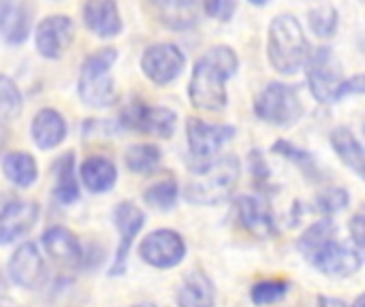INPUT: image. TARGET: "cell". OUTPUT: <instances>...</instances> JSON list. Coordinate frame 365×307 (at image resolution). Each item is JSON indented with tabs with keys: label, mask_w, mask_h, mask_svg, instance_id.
Masks as SVG:
<instances>
[{
	"label": "cell",
	"mask_w": 365,
	"mask_h": 307,
	"mask_svg": "<svg viewBox=\"0 0 365 307\" xmlns=\"http://www.w3.org/2000/svg\"><path fill=\"white\" fill-rule=\"evenodd\" d=\"M240 66V60L231 47L216 45L207 49L195 64L188 94L190 103L210 113L225 111L229 98H227V79L235 75Z\"/></svg>",
	"instance_id": "cell-1"
},
{
	"label": "cell",
	"mask_w": 365,
	"mask_h": 307,
	"mask_svg": "<svg viewBox=\"0 0 365 307\" xmlns=\"http://www.w3.org/2000/svg\"><path fill=\"white\" fill-rule=\"evenodd\" d=\"M240 171H242V165L235 154L195 167L186 184V199L197 205L225 203L233 194L240 182Z\"/></svg>",
	"instance_id": "cell-2"
},
{
	"label": "cell",
	"mask_w": 365,
	"mask_h": 307,
	"mask_svg": "<svg viewBox=\"0 0 365 307\" xmlns=\"http://www.w3.org/2000/svg\"><path fill=\"white\" fill-rule=\"evenodd\" d=\"M267 56L274 71H278L280 75H293L306 64L308 41L299 21L293 15H278L269 24Z\"/></svg>",
	"instance_id": "cell-3"
},
{
	"label": "cell",
	"mask_w": 365,
	"mask_h": 307,
	"mask_svg": "<svg viewBox=\"0 0 365 307\" xmlns=\"http://www.w3.org/2000/svg\"><path fill=\"white\" fill-rule=\"evenodd\" d=\"M118 51L105 47L86 58L79 73V96L90 107H109L118 100V88L111 77V66L115 64Z\"/></svg>",
	"instance_id": "cell-4"
},
{
	"label": "cell",
	"mask_w": 365,
	"mask_h": 307,
	"mask_svg": "<svg viewBox=\"0 0 365 307\" xmlns=\"http://www.w3.org/2000/svg\"><path fill=\"white\" fill-rule=\"evenodd\" d=\"M255 113L272 126H293L304 115V105L293 85L272 81L259 92Z\"/></svg>",
	"instance_id": "cell-5"
},
{
	"label": "cell",
	"mask_w": 365,
	"mask_h": 307,
	"mask_svg": "<svg viewBox=\"0 0 365 307\" xmlns=\"http://www.w3.org/2000/svg\"><path fill=\"white\" fill-rule=\"evenodd\" d=\"M306 64H308V83L314 98L325 105L340 100L344 73L336 53L329 47H321L306 58Z\"/></svg>",
	"instance_id": "cell-6"
},
{
	"label": "cell",
	"mask_w": 365,
	"mask_h": 307,
	"mask_svg": "<svg viewBox=\"0 0 365 307\" xmlns=\"http://www.w3.org/2000/svg\"><path fill=\"white\" fill-rule=\"evenodd\" d=\"M361 252L364 250H359L357 246H349V244L338 241V237H331L304 259L325 278L344 280V278L355 276L361 269L364 265Z\"/></svg>",
	"instance_id": "cell-7"
},
{
	"label": "cell",
	"mask_w": 365,
	"mask_h": 307,
	"mask_svg": "<svg viewBox=\"0 0 365 307\" xmlns=\"http://www.w3.org/2000/svg\"><path fill=\"white\" fill-rule=\"evenodd\" d=\"M139 256L154 269H173L186 259V241L171 229H156L141 239Z\"/></svg>",
	"instance_id": "cell-8"
},
{
	"label": "cell",
	"mask_w": 365,
	"mask_h": 307,
	"mask_svg": "<svg viewBox=\"0 0 365 307\" xmlns=\"http://www.w3.org/2000/svg\"><path fill=\"white\" fill-rule=\"evenodd\" d=\"M113 222L118 229V248H115V256L109 265V276L111 278H120L126 274L128 267V254L133 248V241L137 239V235L141 233L143 224H145V216L143 212L133 203V201H124L115 207L113 212Z\"/></svg>",
	"instance_id": "cell-9"
},
{
	"label": "cell",
	"mask_w": 365,
	"mask_h": 307,
	"mask_svg": "<svg viewBox=\"0 0 365 307\" xmlns=\"http://www.w3.org/2000/svg\"><path fill=\"white\" fill-rule=\"evenodd\" d=\"M175 124H178V115L167 109V107H150L141 100L130 103L124 111H122V126L143 132V135H152V137H160V139H169L175 132Z\"/></svg>",
	"instance_id": "cell-10"
},
{
	"label": "cell",
	"mask_w": 365,
	"mask_h": 307,
	"mask_svg": "<svg viewBox=\"0 0 365 307\" xmlns=\"http://www.w3.org/2000/svg\"><path fill=\"white\" fill-rule=\"evenodd\" d=\"M184 53L173 43H156L148 47L141 56V68L148 79L156 85H167L180 77L184 68Z\"/></svg>",
	"instance_id": "cell-11"
},
{
	"label": "cell",
	"mask_w": 365,
	"mask_h": 307,
	"mask_svg": "<svg viewBox=\"0 0 365 307\" xmlns=\"http://www.w3.org/2000/svg\"><path fill=\"white\" fill-rule=\"evenodd\" d=\"M186 137H188L190 154L201 160H207L235 137V126L216 124V122L212 124V122H203L201 118H190L186 122Z\"/></svg>",
	"instance_id": "cell-12"
},
{
	"label": "cell",
	"mask_w": 365,
	"mask_h": 307,
	"mask_svg": "<svg viewBox=\"0 0 365 307\" xmlns=\"http://www.w3.org/2000/svg\"><path fill=\"white\" fill-rule=\"evenodd\" d=\"M6 271H9V280L24 291H36L47 276L43 256L32 241H24L13 252Z\"/></svg>",
	"instance_id": "cell-13"
},
{
	"label": "cell",
	"mask_w": 365,
	"mask_h": 307,
	"mask_svg": "<svg viewBox=\"0 0 365 307\" xmlns=\"http://www.w3.org/2000/svg\"><path fill=\"white\" fill-rule=\"evenodd\" d=\"M75 38V24L68 15H49L36 28V49L43 58L58 60Z\"/></svg>",
	"instance_id": "cell-14"
},
{
	"label": "cell",
	"mask_w": 365,
	"mask_h": 307,
	"mask_svg": "<svg viewBox=\"0 0 365 307\" xmlns=\"http://www.w3.org/2000/svg\"><path fill=\"white\" fill-rule=\"evenodd\" d=\"M38 220V205L34 201H11L0 209V246L26 237Z\"/></svg>",
	"instance_id": "cell-15"
},
{
	"label": "cell",
	"mask_w": 365,
	"mask_h": 307,
	"mask_svg": "<svg viewBox=\"0 0 365 307\" xmlns=\"http://www.w3.org/2000/svg\"><path fill=\"white\" fill-rule=\"evenodd\" d=\"M237 222L257 239H269L278 233L269 205L259 197H240L235 203Z\"/></svg>",
	"instance_id": "cell-16"
},
{
	"label": "cell",
	"mask_w": 365,
	"mask_h": 307,
	"mask_svg": "<svg viewBox=\"0 0 365 307\" xmlns=\"http://www.w3.org/2000/svg\"><path fill=\"white\" fill-rule=\"evenodd\" d=\"M41 244H43L45 254H47L53 263H58L60 267L75 269V267H79L81 261H83L81 244H79V239L75 237V233H71L66 227H49V229L43 233Z\"/></svg>",
	"instance_id": "cell-17"
},
{
	"label": "cell",
	"mask_w": 365,
	"mask_h": 307,
	"mask_svg": "<svg viewBox=\"0 0 365 307\" xmlns=\"http://www.w3.org/2000/svg\"><path fill=\"white\" fill-rule=\"evenodd\" d=\"M201 0H148L156 19L171 30H188L199 19Z\"/></svg>",
	"instance_id": "cell-18"
},
{
	"label": "cell",
	"mask_w": 365,
	"mask_h": 307,
	"mask_svg": "<svg viewBox=\"0 0 365 307\" xmlns=\"http://www.w3.org/2000/svg\"><path fill=\"white\" fill-rule=\"evenodd\" d=\"M175 301L178 307H214L216 303L214 282L201 269H190L188 274H184L175 291Z\"/></svg>",
	"instance_id": "cell-19"
},
{
	"label": "cell",
	"mask_w": 365,
	"mask_h": 307,
	"mask_svg": "<svg viewBox=\"0 0 365 307\" xmlns=\"http://www.w3.org/2000/svg\"><path fill=\"white\" fill-rule=\"evenodd\" d=\"M83 21L90 32L103 38L115 36L122 30V19L115 0H86Z\"/></svg>",
	"instance_id": "cell-20"
},
{
	"label": "cell",
	"mask_w": 365,
	"mask_h": 307,
	"mask_svg": "<svg viewBox=\"0 0 365 307\" xmlns=\"http://www.w3.org/2000/svg\"><path fill=\"white\" fill-rule=\"evenodd\" d=\"M30 135L38 150H53L66 137V122L56 109H41L32 120Z\"/></svg>",
	"instance_id": "cell-21"
},
{
	"label": "cell",
	"mask_w": 365,
	"mask_h": 307,
	"mask_svg": "<svg viewBox=\"0 0 365 307\" xmlns=\"http://www.w3.org/2000/svg\"><path fill=\"white\" fill-rule=\"evenodd\" d=\"M79 175L92 194L109 192L118 182V169L107 156H88L79 167Z\"/></svg>",
	"instance_id": "cell-22"
},
{
	"label": "cell",
	"mask_w": 365,
	"mask_h": 307,
	"mask_svg": "<svg viewBox=\"0 0 365 307\" xmlns=\"http://www.w3.org/2000/svg\"><path fill=\"white\" fill-rule=\"evenodd\" d=\"M53 199L60 205H73L79 199V182L75 175L73 152L62 154L53 165Z\"/></svg>",
	"instance_id": "cell-23"
},
{
	"label": "cell",
	"mask_w": 365,
	"mask_h": 307,
	"mask_svg": "<svg viewBox=\"0 0 365 307\" xmlns=\"http://www.w3.org/2000/svg\"><path fill=\"white\" fill-rule=\"evenodd\" d=\"M30 30V13L17 0H0V34L9 43L26 41Z\"/></svg>",
	"instance_id": "cell-24"
},
{
	"label": "cell",
	"mask_w": 365,
	"mask_h": 307,
	"mask_svg": "<svg viewBox=\"0 0 365 307\" xmlns=\"http://www.w3.org/2000/svg\"><path fill=\"white\" fill-rule=\"evenodd\" d=\"M329 143L336 150L338 158L351 169L355 171L359 177L364 175V145L359 143V139L353 135L351 128L346 126H338L331 130L329 135Z\"/></svg>",
	"instance_id": "cell-25"
},
{
	"label": "cell",
	"mask_w": 365,
	"mask_h": 307,
	"mask_svg": "<svg viewBox=\"0 0 365 307\" xmlns=\"http://www.w3.org/2000/svg\"><path fill=\"white\" fill-rule=\"evenodd\" d=\"M2 173L17 188H30L38 177L36 160L28 152H9L2 158Z\"/></svg>",
	"instance_id": "cell-26"
},
{
	"label": "cell",
	"mask_w": 365,
	"mask_h": 307,
	"mask_svg": "<svg viewBox=\"0 0 365 307\" xmlns=\"http://www.w3.org/2000/svg\"><path fill=\"white\" fill-rule=\"evenodd\" d=\"M124 165L135 175H152L160 165V150L154 143H135L126 150Z\"/></svg>",
	"instance_id": "cell-27"
},
{
	"label": "cell",
	"mask_w": 365,
	"mask_h": 307,
	"mask_svg": "<svg viewBox=\"0 0 365 307\" xmlns=\"http://www.w3.org/2000/svg\"><path fill=\"white\" fill-rule=\"evenodd\" d=\"M21 113V92L6 75H0V128L11 126Z\"/></svg>",
	"instance_id": "cell-28"
},
{
	"label": "cell",
	"mask_w": 365,
	"mask_h": 307,
	"mask_svg": "<svg viewBox=\"0 0 365 307\" xmlns=\"http://www.w3.org/2000/svg\"><path fill=\"white\" fill-rule=\"evenodd\" d=\"M291 291V282L284 278L261 280L250 288V301L257 307H267L282 301Z\"/></svg>",
	"instance_id": "cell-29"
},
{
	"label": "cell",
	"mask_w": 365,
	"mask_h": 307,
	"mask_svg": "<svg viewBox=\"0 0 365 307\" xmlns=\"http://www.w3.org/2000/svg\"><path fill=\"white\" fill-rule=\"evenodd\" d=\"M331 237H338V227L334 224L331 218H323V220L310 224V227L302 233V237L297 239V250H299L304 256H308L314 248H319L321 244H325V241L331 239Z\"/></svg>",
	"instance_id": "cell-30"
},
{
	"label": "cell",
	"mask_w": 365,
	"mask_h": 307,
	"mask_svg": "<svg viewBox=\"0 0 365 307\" xmlns=\"http://www.w3.org/2000/svg\"><path fill=\"white\" fill-rule=\"evenodd\" d=\"M143 201L160 212H169L178 201V184L173 179H160L143 192Z\"/></svg>",
	"instance_id": "cell-31"
},
{
	"label": "cell",
	"mask_w": 365,
	"mask_h": 307,
	"mask_svg": "<svg viewBox=\"0 0 365 307\" xmlns=\"http://www.w3.org/2000/svg\"><path fill=\"white\" fill-rule=\"evenodd\" d=\"M274 152H278L280 156H284L287 160H291L293 165H297L304 171L306 177H310V179H319L321 177L319 167H317L312 154H308L306 150H299V147L291 145L289 141H276L274 143Z\"/></svg>",
	"instance_id": "cell-32"
},
{
	"label": "cell",
	"mask_w": 365,
	"mask_h": 307,
	"mask_svg": "<svg viewBox=\"0 0 365 307\" xmlns=\"http://www.w3.org/2000/svg\"><path fill=\"white\" fill-rule=\"evenodd\" d=\"M351 203V197L344 188L340 186H331V188H325L317 194L314 199V205H317V212L325 214V216H334L342 209H346V205Z\"/></svg>",
	"instance_id": "cell-33"
},
{
	"label": "cell",
	"mask_w": 365,
	"mask_h": 307,
	"mask_svg": "<svg viewBox=\"0 0 365 307\" xmlns=\"http://www.w3.org/2000/svg\"><path fill=\"white\" fill-rule=\"evenodd\" d=\"M310 26L314 30V34L327 38V36H334L336 32V26H338V13L334 6L329 4H323V6H317L310 11Z\"/></svg>",
	"instance_id": "cell-34"
},
{
	"label": "cell",
	"mask_w": 365,
	"mask_h": 307,
	"mask_svg": "<svg viewBox=\"0 0 365 307\" xmlns=\"http://www.w3.org/2000/svg\"><path fill=\"white\" fill-rule=\"evenodd\" d=\"M203 9L210 17L227 21L235 13V0H203Z\"/></svg>",
	"instance_id": "cell-35"
},
{
	"label": "cell",
	"mask_w": 365,
	"mask_h": 307,
	"mask_svg": "<svg viewBox=\"0 0 365 307\" xmlns=\"http://www.w3.org/2000/svg\"><path fill=\"white\" fill-rule=\"evenodd\" d=\"M349 233H351V237H353V241H355V246L359 248V250H364L365 246V218L361 212H357L353 218H351V222H349Z\"/></svg>",
	"instance_id": "cell-36"
},
{
	"label": "cell",
	"mask_w": 365,
	"mask_h": 307,
	"mask_svg": "<svg viewBox=\"0 0 365 307\" xmlns=\"http://www.w3.org/2000/svg\"><path fill=\"white\" fill-rule=\"evenodd\" d=\"M361 94L364 92V77L361 75H357V77H353V79H349V81H344L342 83V96H346V94Z\"/></svg>",
	"instance_id": "cell-37"
},
{
	"label": "cell",
	"mask_w": 365,
	"mask_h": 307,
	"mask_svg": "<svg viewBox=\"0 0 365 307\" xmlns=\"http://www.w3.org/2000/svg\"><path fill=\"white\" fill-rule=\"evenodd\" d=\"M317 307H351L346 301L338 299V297H327V295H321L317 299Z\"/></svg>",
	"instance_id": "cell-38"
},
{
	"label": "cell",
	"mask_w": 365,
	"mask_h": 307,
	"mask_svg": "<svg viewBox=\"0 0 365 307\" xmlns=\"http://www.w3.org/2000/svg\"><path fill=\"white\" fill-rule=\"evenodd\" d=\"M351 307H364V295H359V297L351 303Z\"/></svg>",
	"instance_id": "cell-39"
},
{
	"label": "cell",
	"mask_w": 365,
	"mask_h": 307,
	"mask_svg": "<svg viewBox=\"0 0 365 307\" xmlns=\"http://www.w3.org/2000/svg\"><path fill=\"white\" fill-rule=\"evenodd\" d=\"M252 4H257V6H261V4H267L269 0H250Z\"/></svg>",
	"instance_id": "cell-40"
},
{
	"label": "cell",
	"mask_w": 365,
	"mask_h": 307,
	"mask_svg": "<svg viewBox=\"0 0 365 307\" xmlns=\"http://www.w3.org/2000/svg\"><path fill=\"white\" fill-rule=\"evenodd\" d=\"M133 307H154L152 303H143V306H133Z\"/></svg>",
	"instance_id": "cell-41"
}]
</instances>
